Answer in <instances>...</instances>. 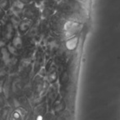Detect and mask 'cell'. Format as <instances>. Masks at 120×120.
Returning a JSON list of instances; mask_svg holds the SVG:
<instances>
[{"label": "cell", "mask_w": 120, "mask_h": 120, "mask_svg": "<svg viewBox=\"0 0 120 120\" xmlns=\"http://www.w3.org/2000/svg\"><path fill=\"white\" fill-rule=\"evenodd\" d=\"M3 39L7 42H9L12 39V38L15 36V30H14V25L11 21L8 22L4 25L3 30H2V35Z\"/></svg>", "instance_id": "6da1fadb"}, {"label": "cell", "mask_w": 120, "mask_h": 120, "mask_svg": "<svg viewBox=\"0 0 120 120\" xmlns=\"http://www.w3.org/2000/svg\"><path fill=\"white\" fill-rule=\"evenodd\" d=\"M33 25V21L30 19L22 20L18 25V31L21 34H24L29 30V29Z\"/></svg>", "instance_id": "7a4b0ae2"}, {"label": "cell", "mask_w": 120, "mask_h": 120, "mask_svg": "<svg viewBox=\"0 0 120 120\" xmlns=\"http://www.w3.org/2000/svg\"><path fill=\"white\" fill-rule=\"evenodd\" d=\"M0 55H1L2 61H3L5 65H8L9 63H11V60H12L11 53H10V52L8 51L7 47H5V46L1 47V48H0Z\"/></svg>", "instance_id": "3957f363"}, {"label": "cell", "mask_w": 120, "mask_h": 120, "mask_svg": "<svg viewBox=\"0 0 120 120\" xmlns=\"http://www.w3.org/2000/svg\"><path fill=\"white\" fill-rule=\"evenodd\" d=\"M11 44L17 50H20L22 48V39L19 36H14L11 40Z\"/></svg>", "instance_id": "277c9868"}, {"label": "cell", "mask_w": 120, "mask_h": 120, "mask_svg": "<svg viewBox=\"0 0 120 120\" xmlns=\"http://www.w3.org/2000/svg\"><path fill=\"white\" fill-rule=\"evenodd\" d=\"M23 8V4L19 1L14 2L12 6V11L14 12V15H17V13H19L21 11V9Z\"/></svg>", "instance_id": "5b68a950"}, {"label": "cell", "mask_w": 120, "mask_h": 120, "mask_svg": "<svg viewBox=\"0 0 120 120\" xmlns=\"http://www.w3.org/2000/svg\"><path fill=\"white\" fill-rule=\"evenodd\" d=\"M10 7V0H0V8L4 11L9 9Z\"/></svg>", "instance_id": "8992f818"}, {"label": "cell", "mask_w": 120, "mask_h": 120, "mask_svg": "<svg viewBox=\"0 0 120 120\" xmlns=\"http://www.w3.org/2000/svg\"><path fill=\"white\" fill-rule=\"evenodd\" d=\"M4 16H5V11L0 8V21L4 17Z\"/></svg>", "instance_id": "52a82bcc"}, {"label": "cell", "mask_w": 120, "mask_h": 120, "mask_svg": "<svg viewBox=\"0 0 120 120\" xmlns=\"http://www.w3.org/2000/svg\"><path fill=\"white\" fill-rule=\"evenodd\" d=\"M3 105H4V102H3V99L2 98V96H0V107H3Z\"/></svg>", "instance_id": "ba28073f"}, {"label": "cell", "mask_w": 120, "mask_h": 120, "mask_svg": "<svg viewBox=\"0 0 120 120\" xmlns=\"http://www.w3.org/2000/svg\"><path fill=\"white\" fill-rule=\"evenodd\" d=\"M1 35H2V27L0 25V38H1Z\"/></svg>", "instance_id": "9c48e42d"}, {"label": "cell", "mask_w": 120, "mask_h": 120, "mask_svg": "<svg viewBox=\"0 0 120 120\" xmlns=\"http://www.w3.org/2000/svg\"><path fill=\"white\" fill-rule=\"evenodd\" d=\"M0 64H1V60H0Z\"/></svg>", "instance_id": "30bf717a"}]
</instances>
